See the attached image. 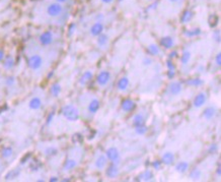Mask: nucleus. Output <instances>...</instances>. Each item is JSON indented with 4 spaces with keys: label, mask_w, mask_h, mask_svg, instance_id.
Listing matches in <instances>:
<instances>
[{
    "label": "nucleus",
    "mask_w": 221,
    "mask_h": 182,
    "mask_svg": "<svg viewBox=\"0 0 221 182\" xmlns=\"http://www.w3.org/2000/svg\"><path fill=\"white\" fill-rule=\"evenodd\" d=\"M62 114L68 121H77L79 119V112L73 105H66L62 108Z\"/></svg>",
    "instance_id": "obj_1"
},
{
    "label": "nucleus",
    "mask_w": 221,
    "mask_h": 182,
    "mask_svg": "<svg viewBox=\"0 0 221 182\" xmlns=\"http://www.w3.org/2000/svg\"><path fill=\"white\" fill-rule=\"evenodd\" d=\"M106 158H108L110 161L112 163H114V164H119L120 160H121L119 151H118V149L114 148V147H110L106 150Z\"/></svg>",
    "instance_id": "obj_2"
},
{
    "label": "nucleus",
    "mask_w": 221,
    "mask_h": 182,
    "mask_svg": "<svg viewBox=\"0 0 221 182\" xmlns=\"http://www.w3.org/2000/svg\"><path fill=\"white\" fill-rule=\"evenodd\" d=\"M28 64L29 68L34 69V70H37V69H39L40 67L42 66L43 59L40 55H32V56L29 57V59L28 61Z\"/></svg>",
    "instance_id": "obj_3"
},
{
    "label": "nucleus",
    "mask_w": 221,
    "mask_h": 182,
    "mask_svg": "<svg viewBox=\"0 0 221 182\" xmlns=\"http://www.w3.org/2000/svg\"><path fill=\"white\" fill-rule=\"evenodd\" d=\"M62 10H63V8H62L60 3H52V4L49 5V7H48L47 11H48V14L51 16H57L62 12Z\"/></svg>",
    "instance_id": "obj_4"
},
{
    "label": "nucleus",
    "mask_w": 221,
    "mask_h": 182,
    "mask_svg": "<svg viewBox=\"0 0 221 182\" xmlns=\"http://www.w3.org/2000/svg\"><path fill=\"white\" fill-rule=\"evenodd\" d=\"M110 72L109 71H102V72H99L98 75V78H97V82L98 83L99 86H106V83L109 82L110 81Z\"/></svg>",
    "instance_id": "obj_5"
},
{
    "label": "nucleus",
    "mask_w": 221,
    "mask_h": 182,
    "mask_svg": "<svg viewBox=\"0 0 221 182\" xmlns=\"http://www.w3.org/2000/svg\"><path fill=\"white\" fill-rule=\"evenodd\" d=\"M206 100H207V96H206V94L205 93H199L194 99V102H193L194 107H196V108L202 107L206 103Z\"/></svg>",
    "instance_id": "obj_6"
},
{
    "label": "nucleus",
    "mask_w": 221,
    "mask_h": 182,
    "mask_svg": "<svg viewBox=\"0 0 221 182\" xmlns=\"http://www.w3.org/2000/svg\"><path fill=\"white\" fill-rule=\"evenodd\" d=\"M53 42V35L51 32H45L40 36V43L44 46L50 45Z\"/></svg>",
    "instance_id": "obj_7"
},
{
    "label": "nucleus",
    "mask_w": 221,
    "mask_h": 182,
    "mask_svg": "<svg viewBox=\"0 0 221 182\" xmlns=\"http://www.w3.org/2000/svg\"><path fill=\"white\" fill-rule=\"evenodd\" d=\"M120 173V170H119V167H118L117 164H112V165L109 166V168L106 169V176L110 177V178H115L119 175Z\"/></svg>",
    "instance_id": "obj_8"
},
{
    "label": "nucleus",
    "mask_w": 221,
    "mask_h": 182,
    "mask_svg": "<svg viewBox=\"0 0 221 182\" xmlns=\"http://www.w3.org/2000/svg\"><path fill=\"white\" fill-rule=\"evenodd\" d=\"M122 109H123V111L125 112H131V111H133L135 107H136V104H135V102H133L131 99H125L123 102H122Z\"/></svg>",
    "instance_id": "obj_9"
},
{
    "label": "nucleus",
    "mask_w": 221,
    "mask_h": 182,
    "mask_svg": "<svg viewBox=\"0 0 221 182\" xmlns=\"http://www.w3.org/2000/svg\"><path fill=\"white\" fill-rule=\"evenodd\" d=\"M175 162V155L172 154L171 152H167L164 153L162 158H161V163L164 164V165H171V164H174Z\"/></svg>",
    "instance_id": "obj_10"
},
{
    "label": "nucleus",
    "mask_w": 221,
    "mask_h": 182,
    "mask_svg": "<svg viewBox=\"0 0 221 182\" xmlns=\"http://www.w3.org/2000/svg\"><path fill=\"white\" fill-rule=\"evenodd\" d=\"M102 31H104V24L102 23H98V21L93 24V27L90 28V34L94 36V37H98V35H101Z\"/></svg>",
    "instance_id": "obj_11"
},
{
    "label": "nucleus",
    "mask_w": 221,
    "mask_h": 182,
    "mask_svg": "<svg viewBox=\"0 0 221 182\" xmlns=\"http://www.w3.org/2000/svg\"><path fill=\"white\" fill-rule=\"evenodd\" d=\"M168 90L171 95L176 96V95H179L180 92H182V85H180L179 82H171V85H169Z\"/></svg>",
    "instance_id": "obj_12"
},
{
    "label": "nucleus",
    "mask_w": 221,
    "mask_h": 182,
    "mask_svg": "<svg viewBox=\"0 0 221 182\" xmlns=\"http://www.w3.org/2000/svg\"><path fill=\"white\" fill-rule=\"evenodd\" d=\"M106 163H108V158H106V156L101 155V156H98V158L97 159V161H95V167H97L98 169H104L106 166Z\"/></svg>",
    "instance_id": "obj_13"
},
{
    "label": "nucleus",
    "mask_w": 221,
    "mask_h": 182,
    "mask_svg": "<svg viewBox=\"0 0 221 182\" xmlns=\"http://www.w3.org/2000/svg\"><path fill=\"white\" fill-rule=\"evenodd\" d=\"M153 173L150 170H145L144 172H142L141 174L138 175L137 180H142V181H150L153 179Z\"/></svg>",
    "instance_id": "obj_14"
},
{
    "label": "nucleus",
    "mask_w": 221,
    "mask_h": 182,
    "mask_svg": "<svg viewBox=\"0 0 221 182\" xmlns=\"http://www.w3.org/2000/svg\"><path fill=\"white\" fill-rule=\"evenodd\" d=\"M99 109V101L98 99H93L90 101L89 105H88V111L91 114L97 113Z\"/></svg>",
    "instance_id": "obj_15"
},
{
    "label": "nucleus",
    "mask_w": 221,
    "mask_h": 182,
    "mask_svg": "<svg viewBox=\"0 0 221 182\" xmlns=\"http://www.w3.org/2000/svg\"><path fill=\"white\" fill-rule=\"evenodd\" d=\"M28 106L31 109H32V110H38V109H40L42 106V101L39 97H35L29 101Z\"/></svg>",
    "instance_id": "obj_16"
},
{
    "label": "nucleus",
    "mask_w": 221,
    "mask_h": 182,
    "mask_svg": "<svg viewBox=\"0 0 221 182\" xmlns=\"http://www.w3.org/2000/svg\"><path fill=\"white\" fill-rule=\"evenodd\" d=\"M160 44L162 47H164V48L169 49L174 46V39L169 37V36H167V37H163L160 40Z\"/></svg>",
    "instance_id": "obj_17"
},
{
    "label": "nucleus",
    "mask_w": 221,
    "mask_h": 182,
    "mask_svg": "<svg viewBox=\"0 0 221 182\" xmlns=\"http://www.w3.org/2000/svg\"><path fill=\"white\" fill-rule=\"evenodd\" d=\"M20 174V169H13L11 171H9L8 173L5 175V180H12V179H15Z\"/></svg>",
    "instance_id": "obj_18"
},
{
    "label": "nucleus",
    "mask_w": 221,
    "mask_h": 182,
    "mask_svg": "<svg viewBox=\"0 0 221 182\" xmlns=\"http://www.w3.org/2000/svg\"><path fill=\"white\" fill-rule=\"evenodd\" d=\"M145 124V118L143 117V115L141 114H136L133 117V125L140 126V125H144Z\"/></svg>",
    "instance_id": "obj_19"
},
{
    "label": "nucleus",
    "mask_w": 221,
    "mask_h": 182,
    "mask_svg": "<svg viewBox=\"0 0 221 182\" xmlns=\"http://www.w3.org/2000/svg\"><path fill=\"white\" fill-rule=\"evenodd\" d=\"M108 42H109L108 35H106V34H104V33H102L101 35L98 36V45L99 47L106 46V44H108Z\"/></svg>",
    "instance_id": "obj_20"
},
{
    "label": "nucleus",
    "mask_w": 221,
    "mask_h": 182,
    "mask_svg": "<svg viewBox=\"0 0 221 182\" xmlns=\"http://www.w3.org/2000/svg\"><path fill=\"white\" fill-rule=\"evenodd\" d=\"M216 113V109L214 107H207L204 110V117L206 119H212L215 116Z\"/></svg>",
    "instance_id": "obj_21"
},
{
    "label": "nucleus",
    "mask_w": 221,
    "mask_h": 182,
    "mask_svg": "<svg viewBox=\"0 0 221 182\" xmlns=\"http://www.w3.org/2000/svg\"><path fill=\"white\" fill-rule=\"evenodd\" d=\"M128 87H129V78H126V76H124V78H121L119 82H118V88L121 91H125L127 90Z\"/></svg>",
    "instance_id": "obj_22"
},
{
    "label": "nucleus",
    "mask_w": 221,
    "mask_h": 182,
    "mask_svg": "<svg viewBox=\"0 0 221 182\" xmlns=\"http://www.w3.org/2000/svg\"><path fill=\"white\" fill-rule=\"evenodd\" d=\"M188 169H189V164L187 162H180L176 164V170L178 171L179 173H185Z\"/></svg>",
    "instance_id": "obj_23"
},
{
    "label": "nucleus",
    "mask_w": 221,
    "mask_h": 182,
    "mask_svg": "<svg viewBox=\"0 0 221 182\" xmlns=\"http://www.w3.org/2000/svg\"><path fill=\"white\" fill-rule=\"evenodd\" d=\"M14 59L11 56H7L4 59V62H3V66L5 69H11L14 66Z\"/></svg>",
    "instance_id": "obj_24"
},
{
    "label": "nucleus",
    "mask_w": 221,
    "mask_h": 182,
    "mask_svg": "<svg viewBox=\"0 0 221 182\" xmlns=\"http://www.w3.org/2000/svg\"><path fill=\"white\" fill-rule=\"evenodd\" d=\"M185 35L187 36V37H189V38L197 37V36L201 35V29L195 28V29H192V30H188V31L185 32Z\"/></svg>",
    "instance_id": "obj_25"
},
{
    "label": "nucleus",
    "mask_w": 221,
    "mask_h": 182,
    "mask_svg": "<svg viewBox=\"0 0 221 182\" xmlns=\"http://www.w3.org/2000/svg\"><path fill=\"white\" fill-rule=\"evenodd\" d=\"M187 83L189 86H192V87H201L204 85V81L201 78H191L189 81L187 82Z\"/></svg>",
    "instance_id": "obj_26"
},
{
    "label": "nucleus",
    "mask_w": 221,
    "mask_h": 182,
    "mask_svg": "<svg viewBox=\"0 0 221 182\" xmlns=\"http://www.w3.org/2000/svg\"><path fill=\"white\" fill-rule=\"evenodd\" d=\"M12 154H13V150L11 147H5V148H3L1 151V156L4 159L10 158L12 156Z\"/></svg>",
    "instance_id": "obj_27"
},
{
    "label": "nucleus",
    "mask_w": 221,
    "mask_h": 182,
    "mask_svg": "<svg viewBox=\"0 0 221 182\" xmlns=\"http://www.w3.org/2000/svg\"><path fill=\"white\" fill-rule=\"evenodd\" d=\"M147 51H148V53L152 56H155L159 54V48H158V46L156 44H150L147 47Z\"/></svg>",
    "instance_id": "obj_28"
},
{
    "label": "nucleus",
    "mask_w": 221,
    "mask_h": 182,
    "mask_svg": "<svg viewBox=\"0 0 221 182\" xmlns=\"http://www.w3.org/2000/svg\"><path fill=\"white\" fill-rule=\"evenodd\" d=\"M91 78H93V72L89 70L85 71L81 75V78H80V83H81V85H84V83H86L88 81H90Z\"/></svg>",
    "instance_id": "obj_29"
},
{
    "label": "nucleus",
    "mask_w": 221,
    "mask_h": 182,
    "mask_svg": "<svg viewBox=\"0 0 221 182\" xmlns=\"http://www.w3.org/2000/svg\"><path fill=\"white\" fill-rule=\"evenodd\" d=\"M77 165V163L75 160H72V159H68L67 161L65 162L64 164V169L65 170H72V169H74L75 167Z\"/></svg>",
    "instance_id": "obj_30"
},
{
    "label": "nucleus",
    "mask_w": 221,
    "mask_h": 182,
    "mask_svg": "<svg viewBox=\"0 0 221 182\" xmlns=\"http://www.w3.org/2000/svg\"><path fill=\"white\" fill-rule=\"evenodd\" d=\"M192 17H193V12L190 11V10H186V11L183 13L180 20H182V23L186 24V23H189V21L192 20Z\"/></svg>",
    "instance_id": "obj_31"
},
{
    "label": "nucleus",
    "mask_w": 221,
    "mask_h": 182,
    "mask_svg": "<svg viewBox=\"0 0 221 182\" xmlns=\"http://www.w3.org/2000/svg\"><path fill=\"white\" fill-rule=\"evenodd\" d=\"M61 93V86L59 83H54V85L51 87V94L54 97H58Z\"/></svg>",
    "instance_id": "obj_32"
},
{
    "label": "nucleus",
    "mask_w": 221,
    "mask_h": 182,
    "mask_svg": "<svg viewBox=\"0 0 221 182\" xmlns=\"http://www.w3.org/2000/svg\"><path fill=\"white\" fill-rule=\"evenodd\" d=\"M201 175H202L201 170H200V169H198V168L193 169L192 171H191V173H190V177H191V179H193V180H198V179H200Z\"/></svg>",
    "instance_id": "obj_33"
},
{
    "label": "nucleus",
    "mask_w": 221,
    "mask_h": 182,
    "mask_svg": "<svg viewBox=\"0 0 221 182\" xmlns=\"http://www.w3.org/2000/svg\"><path fill=\"white\" fill-rule=\"evenodd\" d=\"M190 59H191V53L189 52V51H185V52L182 54V57H180V61H182V63L187 64L190 61Z\"/></svg>",
    "instance_id": "obj_34"
},
{
    "label": "nucleus",
    "mask_w": 221,
    "mask_h": 182,
    "mask_svg": "<svg viewBox=\"0 0 221 182\" xmlns=\"http://www.w3.org/2000/svg\"><path fill=\"white\" fill-rule=\"evenodd\" d=\"M135 131L139 135H144V134L147 132V127L144 125H140V126H136L135 127Z\"/></svg>",
    "instance_id": "obj_35"
},
{
    "label": "nucleus",
    "mask_w": 221,
    "mask_h": 182,
    "mask_svg": "<svg viewBox=\"0 0 221 182\" xmlns=\"http://www.w3.org/2000/svg\"><path fill=\"white\" fill-rule=\"evenodd\" d=\"M45 153H46L47 156H50V157H51V156H56L57 153H58V150H57L56 148H54V147H50V148L46 149Z\"/></svg>",
    "instance_id": "obj_36"
},
{
    "label": "nucleus",
    "mask_w": 221,
    "mask_h": 182,
    "mask_svg": "<svg viewBox=\"0 0 221 182\" xmlns=\"http://www.w3.org/2000/svg\"><path fill=\"white\" fill-rule=\"evenodd\" d=\"M40 166H41V164H40L38 161L32 162V164H31V169H32V171H38L39 168H40Z\"/></svg>",
    "instance_id": "obj_37"
},
{
    "label": "nucleus",
    "mask_w": 221,
    "mask_h": 182,
    "mask_svg": "<svg viewBox=\"0 0 221 182\" xmlns=\"http://www.w3.org/2000/svg\"><path fill=\"white\" fill-rule=\"evenodd\" d=\"M161 165H162L161 161H154V162H152V167L155 170H160L161 169Z\"/></svg>",
    "instance_id": "obj_38"
},
{
    "label": "nucleus",
    "mask_w": 221,
    "mask_h": 182,
    "mask_svg": "<svg viewBox=\"0 0 221 182\" xmlns=\"http://www.w3.org/2000/svg\"><path fill=\"white\" fill-rule=\"evenodd\" d=\"M167 66L168 68V70H175L176 67H175V64L174 62L171 61V59H167Z\"/></svg>",
    "instance_id": "obj_39"
},
{
    "label": "nucleus",
    "mask_w": 221,
    "mask_h": 182,
    "mask_svg": "<svg viewBox=\"0 0 221 182\" xmlns=\"http://www.w3.org/2000/svg\"><path fill=\"white\" fill-rule=\"evenodd\" d=\"M14 82H15V78H14L13 76H8V78H6V85L7 86H12Z\"/></svg>",
    "instance_id": "obj_40"
},
{
    "label": "nucleus",
    "mask_w": 221,
    "mask_h": 182,
    "mask_svg": "<svg viewBox=\"0 0 221 182\" xmlns=\"http://www.w3.org/2000/svg\"><path fill=\"white\" fill-rule=\"evenodd\" d=\"M217 151V145L214 144H211L209 147V149H208V153L209 154H214V153Z\"/></svg>",
    "instance_id": "obj_41"
},
{
    "label": "nucleus",
    "mask_w": 221,
    "mask_h": 182,
    "mask_svg": "<svg viewBox=\"0 0 221 182\" xmlns=\"http://www.w3.org/2000/svg\"><path fill=\"white\" fill-rule=\"evenodd\" d=\"M151 63H152V60L150 59L149 57H146V58L143 59V64H144V65H150Z\"/></svg>",
    "instance_id": "obj_42"
},
{
    "label": "nucleus",
    "mask_w": 221,
    "mask_h": 182,
    "mask_svg": "<svg viewBox=\"0 0 221 182\" xmlns=\"http://www.w3.org/2000/svg\"><path fill=\"white\" fill-rule=\"evenodd\" d=\"M215 60H216L217 65H218V66H220V65H221V54H220V53H218V54L216 55Z\"/></svg>",
    "instance_id": "obj_43"
},
{
    "label": "nucleus",
    "mask_w": 221,
    "mask_h": 182,
    "mask_svg": "<svg viewBox=\"0 0 221 182\" xmlns=\"http://www.w3.org/2000/svg\"><path fill=\"white\" fill-rule=\"evenodd\" d=\"M167 76H168V78H171V79H172L176 76V72H175V70H168V72H167Z\"/></svg>",
    "instance_id": "obj_44"
},
{
    "label": "nucleus",
    "mask_w": 221,
    "mask_h": 182,
    "mask_svg": "<svg viewBox=\"0 0 221 182\" xmlns=\"http://www.w3.org/2000/svg\"><path fill=\"white\" fill-rule=\"evenodd\" d=\"M214 40H215V41H216L217 43H219V42H220V33H219V31H217V32L215 33V35H214Z\"/></svg>",
    "instance_id": "obj_45"
},
{
    "label": "nucleus",
    "mask_w": 221,
    "mask_h": 182,
    "mask_svg": "<svg viewBox=\"0 0 221 182\" xmlns=\"http://www.w3.org/2000/svg\"><path fill=\"white\" fill-rule=\"evenodd\" d=\"M178 56V52L176 51H171V53H169V59H172V58H176Z\"/></svg>",
    "instance_id": "obj_46"
},
{
    "label": "nucleus",
    "mask_w": 221,
    "mask_h": 182,
    "mask_svg": "<svg viewBox=\"0 0 221 182\" xmlns=\"http://www.w3.org/2000/svg\"><path fill=\"white\" fill-rule=\"evenodd\" d=\"M53 117H54V113H50V115L48 116V118H47V124H50V123L52 122Z\"/></svg>",
    "instance_id": "obj_47"
},
{
    "label": "nucleus",
    "mask_w": 221,
    "mask_h": 182,
    "mask_svg": "<svg viewBox=\"0 0 221 182\" xmlns=\"http://www.w3.org/2000/svg\"><path fill=\"white\" fill-rule=\"evenodd\" d=\"M74 28H75V25H74V24H72L71 27H70V31H69V32H70V33H69V35H70V36L72 35V33H73V30H74Z\"/></svg>",
    "instance_id": "obj_48"
},
{
    "label": "nucleus",
    "mask_w": 221,
    "mask_h": 182,
    "mask_svg": "<svg viewBox=\"0 0 221 182\" xmlns=\"http://www.w3.org/2000/svg\"><path fill=\"white\" fill-rule=\"evenodd\" d=\"M3 58H4V52L2 50H0V61H1Z\"/></svg>",
    "instance_id": "obj_49"
},
{
    "label": "nucleus",
    "mask_w": 221,
    "mask_h": 182,
    "mask_svg": "<svg viewBox=\"0 0 221 182\" xmlns=\"http://www.w3.org/2000/svg\"><path fill=\"white\" fill-rule=\"evenodd\" d=\"M50 181H51V182H56V181H58V178L55 177V176H54V177H51V178H50Z\"/></svg>",
    "instance_id": "obj_50"
},
{
    "label": "nucleus",
    "mask_w": 221,
    "mask_h": 182,
    "mask_svg": "<svg viewBox=\"0 0 221 182\" xmlns=\"http://www.w3.org/2000/svg\"><path fill=\"white\" fill-rule=\"evenodd\" d=\"M102 1L104 2V3H110V2L113 1V0H102Z\"/></svg>",
    "instance_id": "obj_51"
},
{
    "label": "nucleus",
    "mask_w": 221,
    "mask_h": 182,
    "mask_svg": "<svg viewBox=\"0 0 221 182\" xmlns=\"http://www.w3.org/2000/svg\"><path fill=\"white\" fill-rule=\"evenodd\" d=\"M220 167H218V168H217V174H218V175H220Z\"/></svg>",
    "instance_id": "obj_52"
},
{
    "label": "nucleus",
    "mask_w": 221,
    "mask_h": 182,
    "mask_svg": "<svg viewBox=\"0 0 221 182\" xmlns=\"http://www.w3.org/2000/svg\"><path fill=\"white\" fill-rule=\"evenodd\" d=\"M57 1H58V2H65L66 0H57Z\"/></svg>",
    "instance_id": "obj_53"
},
{
    "label": "nucleus",
    "mask_w": 221,
    "mask_h": 182,
    "mask_svg": "<svg viewBox=\"0 0 221 182\" xmlns=\"http://www.w3.org/2000/svg\"><path fill=\"white\" fill-rule=\"evenodd\" d=\"M169 1H171V2H176L178 0H169Z\"/></svg>",
    "instance_id": "obj_54"
},
{
    "label": "nucleus",
    "mask_w": 221,
    "mask_h": 182,
    "mask_svg": "<svg viewBox=\"0 0 221 182\" xmlns=\"http://www.w3.org/2000/svg\"><path fill=\"white\" fill-rule=\"evenodd\" d=\"M119 1H123V0H119Z\"/></svg>",
    "instance_id": "obj_55"
}]
</instances>
